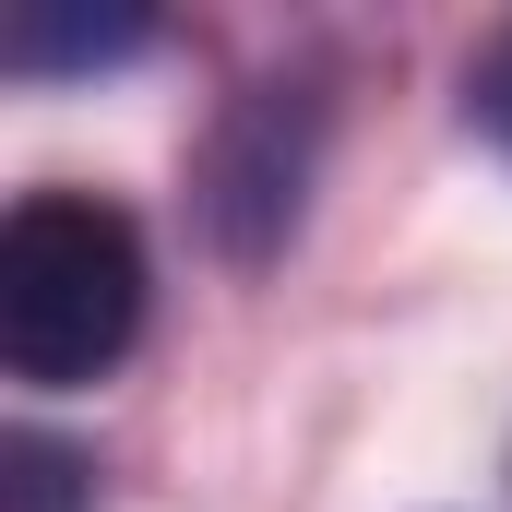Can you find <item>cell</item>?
Here are the masks:
<instances>
[{"label":"cell","instance_id":"7a4b0ae2","mask_svg":"<svg viewBox=\"0 0 512 512\" xmlns=\"http://www.w3.org/2000/svg\"><path fill=\"white\" fill-rule=\"evenodd\" d=\"M310 167H322V96L262 72L251 96H227L203 155H191V215L215 262H274L298 239V203H310Z\"/></svg>","mask_w":512,"mask_h":512},{"label":"cell","instance_id":"6da1fadb","mask_svg":"<svg viewBox=\"0 0 512 512\" xmlns=\"http://www.w3.org/2000/svg\"><path fill=\"white\" fill-rule=\"evenodd\" d=\"M143 334V239L96 191H24L0 227V370L24 393H72L120 370Z\"/></svg>","mask_w":512,"mask_h":512},{"label":"cell","instance_id":"5b68a950","mask_svg":"<svg viewBox=\"0 0 512 512\" xmlns=\"http://www.w3.org/2000/svg\"><path fill=\"white\" fill-rule=\"evenodd\" d=\"M465 120H477V131H489V143L512 155V24L489 36V48H477V72H465Z\"/></svg>","mask_w":512,"mask_h":512},{"label":"cell","instance_id":"3957f363","mask_svg":"<svg viewBox=\"0 0 512 512\" xmlns=\"http://www.w3.org/2000/svg\"><path fill=\"white\" fill-rule=\"evenodd\" d=\"M131 48H155L143 12H12L0 24L12 72H96V60H131Z\"/></svg>","mask_w":512,"mask_h":512},{"label":"cell","instance_id":"277c9868","mask_svg":"<svg viewBox=\"0 0 512 512\" xmlns=\"http://www.w3.org/2000/svg\"><path fill=\"white\" fill-rule=\"evenodd\" d=\"M12 477H0V512H84V453L72 441H48V429H12V453H0Z\"/></svg>","mask_w":512,"mask_h":512}]
</instances>
